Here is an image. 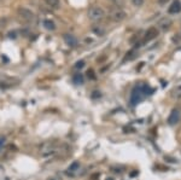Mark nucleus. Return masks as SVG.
Segmentation results:
<instances>
[{
    "mask_svg": "<svg viewBox=\"0 0 181 180\" xmlns=\"http://www.w3.org/2000/svg\"><path fill=\"white\" fill-rule=\"evenodd\" d=\"M105 17V11L99 6H93L88 10V18L93 22H99Z\"/></svg>",
    "mask_w": 181,
    "mask_h": 180,
    "instance_id": "f03ea898",
    "label": "nucleus"
},
{
    "mask_svg": "<svg viewBox=\"0 0 181 180\" xmlns=\"http://www.w3.org/2000/svg\"><path fill=\"white\" fill-rule=\"evenodd\" d=\"M158 1H159V4H164V3L168 1V0H158Z\"/></svg>",
    "mask_w": 181,
    "mask_h": 180,
    "instance_id": "393cba45",
    "label": "nucleus"
},
{
    "mask_svg": "<svg viewBox=\"0 0 181 180\" xmlns=\"http://www.w3.org/2000/svg\"><path fill=\"white\" fill-rule=\"evenodd\" d=\"M6 25H7V18L1 17L0 18V28H5Z\"/></svg>",
    "mask_w": 181,
    "mask_h": 180,
    "instance_id": "a211bd4d",
    "label": "nucleus"
},
{
    "mask_svg": "<svg viewBox=\"0 0 181 180\" xmlns=\"http://www.w3.org/2000/svg\"><path fill=\"white\" fill-rule=\"evenodd\" d=\"M94 94H92V97L93 98H96V97H100V92H93Z\"/></svg>",
    "mask_w": 181,
    "mask_h": 180,
    "instance_id": "b1692460",
    "label": "nucleus"
},
{
    "mask_svg": "<svg viewBox=\"0 0 181 180\" xmlns=\"http://www.w3.org/2000/svg\"><path fill=\"white\" fill-rule=\"evenodd\" d=\"M17 13H18V16H19L23 21H25V22H32V21L35 19L34 12H33L32 10H29V9H25V7H18V9H17Z\"/></svg>",
    "mask_w": 181,
    "mask_h": 180,
    "instance_id": "7ed1b4c3",
    "label": "nucleus"
},
{
    "mask_svg": "<svg viewBox=\"0 0 181 180\" xmlns=\"http://www.w3.org/2000/svg\"><path fill=\"white\" fill-rule=\"evenodd\" d=\"M179 118H180V112H179L177 109H174V110L170 112L169 117H168V123H169V125H175V123L179 121Z\"/></svg>",
    "mask_w": 181,
    "mask_h": 180,
    "instance_id": "6e6552de",
    "label": "nucleus"
},
{
    "mask_svg": "<svg viewBox=\"0 0 181 180\" xmlns=\"http://www.w3.org/2000/svg\"><path fill=\"white\" fill-rule=\"evenodd\" d=\"M57 152V149H56V145L53 143H45L42 144V146L40 147V154L42 156H51V155H54Z\"/></svg>",
    "mask_w": 181,
    "mask_h": 180,
    "instance_id": "20e7f679",
    "label": "nucleus"
},
{
    "mask_svg": "<svg viewBox=\"0 0 181 180\" xmlns=\"http://www.w3.org/2000/svg\"><path fill=\"white\" fill-rule=\"evenodd\" d=\"M45 3L52 9H58L60 5V0H45Z\"/></svg>",
    "mask_w": 181,
    "mask_h": 180,
    "instance_id": "ddd939ff",
    "label": "nucleus"
},
{
    "mask_svg": "<svg viewBox=\"0 0 181 180\" xmlns=\"http://www.w3.org/2000/svg\"><path fill=\"white\" fill-rule=\"evenodd\" d=\"M100 176V173H94L92 176H90V178H92V180H96L97 178H99Z\"/></svg>",
    "mask_w": 181,
    "mask_h": 180,
    "instance_id": "4be33fe9",
    "label": "nucleus"
},
{
    "mask_svg": "<svg viewBox=\"0 0 181 180\" xmlns=\"http://www.w3.org/2000/svg\"><path fill=\"white\" fill-rule=\"evenodd\" d=\"M158 25H159L161 28H163V29H168V28L171 25V21H170L169 18H163V19L158 23Z\"/></svg>",
    "mask_w": 181,
    "mask_h": 180,
    "instance_id": "2eb2a0df",
    "label": "nucleus"
},
{
    "mask_svg": "<svg viewBox=\"0 0 181 180\" xmlns=\"http://www.w3.org/2000/svg\"><path fill=\"white\" fill-rule=\"evenodd\" d=\"M157 35H158V30H157V28H150L146 32V34H145L144 41H145V42H146V41H150V40L155 39Z\"/></svg>",
    "mask_w": 181,
    "mask_h": 180,
    "instance_id": "0eeeda50",
    "label": "nucleus"
},
{
    "mask_svg": "<svg viewBox=\"0 0 181 180\" xmlns=\"http://www.w3.org/2000/svg\"><path fill=\"white\" fill-rule=\"evenodd\" d=\"M134 53H135L134 51L128 52V53H127V56H126V58H125V61H127V59H128V61H131V59H133V58L135 57V54H134Z\"/></svg>",
    "mask_w": 181,
    "mask_h": 180,
    "instance_id": "6ab92c4d",
    "label": "nucleus"
},
{
    "mask_svg": "<svg viewBox=\"0 0 181 180\" xmlns=\"http://www.w3.org/2000/svg\"><path fill=\"white\" fill-rule=\"evenodd\" d=\"M63 39H64V41H65V44H67L68 46H70V47L77 46V39H76L73 34H64V35H63Z\"/></svg>",
    "mask_w": 181,
    "mask_h": 180,
    "instance_id": "423d86ee",
    "label": "nucleus"
},
{
    "mask_svg": "<svg viewBox=\"0 0 181 180\" xmlns=\"http://www.w3.org/2000/svg\"><path fill=\"white\" fill-rule=\"evenodd\" d=\"M5 144H6V138L4 135H0V151L3 150V147L5 146Z\"/></svg>",
    "mask_w": 181,
    "mask_h": 180,
    "instance_id": "f3484780",
    "label": "nucleus"
},
{
    "mask_svg": "<svg viewBox=\"0 0 181 180\" xmlns=\"http://www.w3.org/2000/svg\"><path fill=\"white\" fill-rule=\"evenodd\" d=\"M83 67H85V61H77V62L74 64V68L77 69V70H79V69H82Z\"/></svg>",
    "mask_w": 181,
    "mask_h": 180,
    "instance_id": "dca6fc26",
    "label": "nucleus"
},
{
    "mask_svg": "<svg viewBox=\"0 0 181 180\" xmlns=\"http://www.w3.org/2000/svg\"><path fill=\"white\" fill-rule=\"evenodd\" d=\"M136 174H138V172H133V173H131V175H132V176H134V175H136Z\"/></svg>",
    "mask_w": 181,
    "mask_h": 180,
    "instance_id": "a878e982",
    "label": "nucleus"
},
{
    "mask_svg": "<svg viewBox=\"0 0 181 180\" xmlns=\"http://www.w3.org/2000/svg\"><path fill=\"white\" fill-rule=\"evenodd\" d=\"M87 76L90 79V80H94L96 79V75H94V71L92 70V69H89L88 71H87Z\"/></svg>",
    "mask_w": 181,
    "mask_h": 180,
    "instance_id": "412c9836",
    "label": "nucleus"
},
{
    "mask_svg": "<svg viewBox=\"0 0 181 180\" xmlns=\"http://www.w3.org/2000/svg\"><path fill=\"white\" fill-rule=\"evenodd\" d=\"M92 32H93L96 35H98V36H103V35L105 34V32H106V29L104 28V25L96 24V25L92 27Z\"/></svg>",
    "mask_w": 181,
    "mask_h": 180,
    "instance_id": "9b49d317",
    "label": "nucleus"
},
{
    "mask_svg": "<svg viewBox=\"0 0 181 180\" xmlns=\"http://www.w3.org/2000/svg\"><path fill=\"white\" fill-rule=\"evenodd\" d=\"M181 11V3L179 1V0H175V1H173V4L169 6L168 9V12L169 13H177Z\"/></svg>",
    "mask_w": 181,
    "mask_h": 180,
    "instance_id": "9d476101",
    "label": "nucleus"
},
{
    "mask_svg": "<svg viewBox=\"0 0 181 180\" xmlns=\"http://www.w3.org/2000/svg\"><path fill=\"white\" fill-rule=\"evenodd\" d=\"M154 92V89L147 85H138L134 87V89L132 91L131 94V104L132 105H136L138 103H140L146 96L151 94Z\"/></svg>",
    "mask_w": 181,
    "mask_h": 180,
    "instance_id": "f257e3e1",
    "label": "nucleus"
},
{
    "mask_svg": "<svg viewBox=\"0 0 181 180\" xmlns=\"http://www.w3.org/2000/svg\"><path fill=\"white\" fill-rule=\"evenodd\" d=\"M133 5L136 7H140L144 5V0H133Z\"/></svg>",
    "mask_w": 181,
    "mask_h": 180,
    "instance_id": "aec40b11",
    "label": "nucleus"
},
{
    "mask_svg": "<svg viewBox=\"0 0 181 180\" xmlns=\"http://www.w3.org/2000/svg\"><path fill=\"white\" fill-rule=\"evenodd\" d=\"M80 167H81L80 162H79V161H74V162L68 167V169H67L65 174H67V175H74V174L80 169Z\"/></svg>",
    "mask_w": 181,
    "mask_h": 180,
    "instance_id": "1a4fd4ad",
    "label": "nucleus"
},
{
    "mask_svg": "<svg viewBox=\"0 0 181 180\" xmlns=\"http://www.w3.org/2000/svg\"><path fill=\"white\" fill-rule=\"evenodd\" d=\"M9 38L15 39V38H16V32H10V33H9Z\"/></svg>",
    "mask_w": 181,
    "mask_h": 180,
    "instance_id": "5701e85b",
    "label": "nucleus"
},
{
    "mask_svg": "<svg viewBox=\"0 0 181 180\" xmlns=\"http://www.w3.org/2000/svg\"><path fill=\"white\" fill-rule=\"evenodd\" d=\"M73 82H74V83H76V85H81V83H83V75H82V74H80V73L74 74V76H73Z\"/></svg>",
    "mask_w": 181,
    "mask_h": 180,
    "instance_id": "4468645a",
    "label": "nucleus"
},
{
    "mask_svg": "<svg viewBox=\"0 0 181 180\" xmlns=\"http://www.w3.org/2000/svg\"><path fill=\"white\" fill-rule=\"evenodd\" d=\"M126 12L123 11V10H121V9H116V10H113V11H111V13H110V18L112 19V21H115V22H121V21H123L125 18H126Z\"/></svg>",
    "mask_w": 181,
    "mask_h": 180,
    "instance_id": "39448f33",
    "label": "nucleus"
},
{
    "mask_svg": "<svg viewBox=\"0 0 181 180\" xmlns=\"http://www.w3.org/2000/svg\"><path fill=\"white\" fill-rule=\"evenodd\" d=\"M42 24H44L45 29H47V30H54V29H56V23L53 21H51V19H45L42 22Z\"/></svg>",
    "mask_w": 181,
    "mask_h": 180,
    "instance_id": "f8f14e48",
    "label": "nucleus"
}]
</instances>
